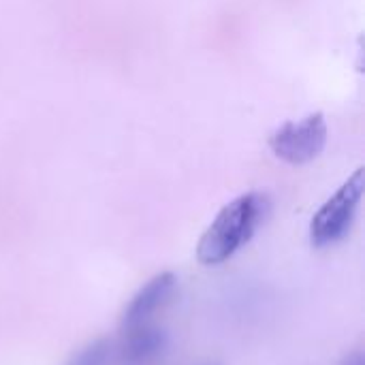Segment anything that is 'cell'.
I'll use <instances>...</instances> for the list:
<instances>
[{"label": "cell", "mask_w": 365, "mask_h": 365, "mask_svg": "<svg viewBox=\"0 0 365 365\" xmlns=\"http://www.w3.org/2000/svg\"><path fill=\"white\" fill-rule=\"evenodd\" d=\"M272 214V197L263 190H250L229 201L197 244V259L205 267H218L231 261L252 242Z\"/></svg>", "instance_id": "6da1fadb"}, {"label": "cell", "mask_w": 365, "mask_h": 365, "mask_svg": "<svg viewBox=\"0 0 365 365\" xmlns=\"http://www.w3.org/2000/svg\"><path fill=\"white\" fill-rule=\"evenodd\" d=\"M365 192V171L357 169L312 216L310 244L314 248H331L351 233Z\"/></svg>", "instance_id": "7a4b0ae2"}, {"label": "cell", "mask_w": 365, "mask_h": 365, "mask_svg": "<svg viewBox=\"0 0 365 365\" xmlns=\"http://www.w3.org/2000/svg\"><path fill=\"white\" fill-rule=\"evenodd\" d=\"M329 139L323 113H308L302 120L284 122L269 135V150L289 165H308L321 156Z\"/></svg>", "instance_id": "3957f363"}, {"label": "cell", "mask_w": 365, "mask_h": 365, "mask_svg": "<svg viewBox=\"0 0 365 365\" xmlns=\"http://www.w3.org/2000/svg\"><path fill=\"white\" fill-rule=\"evenodd\" d=\"M178 293V276L173 272H160L143 282L128 299L122 312V329L154 323V317L163 312Z\"/></svg>", "instance_id": "277c9868"}, {"label": "cell", "mask_w": 365, "mask_h": 365, "mask_svg": "<svg viewBox=\"0 0 365 365\" xmlns=\"http://www.w3.org/2000/svg\"><path fill=\"white\" fill-rule=\"evenodd\" d=\"M169 346V336L154 323L122 329V338L115 340L118 365H152L163 357Z\"/></svg>", "instance_id": "5b68a950"}, {"label": "cell", "mask_w": 365, "mask_h": 365, "mask_svg": "<svg viewBox=\"0 0 365 365\" xmlns=\"http://www.w3.org/2000/svg\"><path fill=\"white\" fill-rule=\"evenodd\" d=\"M118 364L115 359V340L109 338H96L79 346L71 357L66 365H113Z\"/></svg>", "instance_id": "8992f818"}, {"label": "cell", "mask_w": 365, "mask_h": 365, "mask_svg": "<svg viewBox=\"0 0 365 365\" xmlns=\"http://www.w3.org/2000/svg\"><path fill=\"white\" fill-rule=\"evenodd\" d=\"M340 365H365V357L361 351H351L342 357Z\"/></svg>", "instance_id": "52a82bcc"}, {"label": "cell", "mask_w": 365, "mask_h": 365, "mask_svg": "<svg viewBox=\"0 0 365 365\" xmlns=\"http://www.w3.org/2000/svg\"><path fill=\"white\" fill-rule=\"evenodd\" d=\"M210 365H214V364H210Z\"/></svg>", "instance_id": "ba28073f"}]
</instances>
